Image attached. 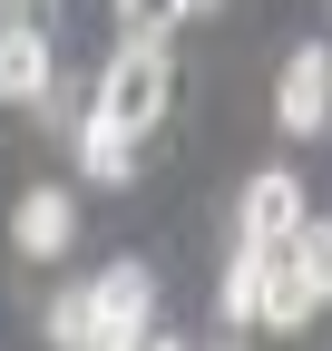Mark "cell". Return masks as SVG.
<instances>
[{
	"label": "cell",
	"mask_w": 332,
	"mask_h": 351,
	"mask_svg": "<svg viewBox=\"0 0 332 351\" xmlns=\"http://www.w3.org/2000/svg\"><path fill=\"white\" fill-rule=\"evenodd\" d=\"M166 98H176V59H166V39L128 29V39H117V59L98 69V108H88V117H108V127H128V137H147V127L166 117Z\"/></svg>",
	"instance_id": "6da1fadb"
},
{
	"label": "cell",
	"mask_w": 332,
	"mask_h": 351,
	"mask_svg": "<svg viewBox=\"0 0 332 351\" xmlns=\"http://www.w3.org/2000/svg\"><path fill=\"white\" fill-rule=\"evenodd\" d=\"M274 127H283V137H322V127H332V49H322V39H303V49L283 59V78H274Z\"/></svg>",
	"instance_id": "7a4b0ae2"
},
{
	"label": "cell",
	"mask_w": 332,
	"mask_h": 351,
	"mask_svg": "<svg viewBox=\"0 0 332 351\" xmlns=\"http://www.w3.org/2000/svg\"><path fill=\"white\" fill-rule=\"evenodd\" d=\"M235 234H244V244H294V234H303V176H283V166L244 176V195H235Z\"/></svg>",
	"instance_id": "3957f363"
},
{
	"label": "cell",
	"mask_w": 332,
	"mask_h": 351,
	"mask_svg": "<svg viewBox=\"0 0 332 351\" xmlns=\"http://www.w3.org/2000/svg\"><path fill=\"white\" fill-rule=\"evenodd\" d=\"M49 78H59L49 29H39V20H0V98H10V108H39Z\"/></svg>",
	"instance_id": "277c9868"
},
{
	"label": "cell",
	"mask_w": 332,
	"mask_h": 351,
	"mask_svg": "<svg viewBox=\"0 0 332 351\" xmlns=\"http://www.w3.org/2000/svg\"><path fill=\"white\" fill-rule=\"evenodd\" d=\"M10 244H20L29 263H59V254L78 244V205H69V186H29L20 215H10Z\"/></svg>",
	"instance_id": "5b68a950"
},
{
	"label": "cell",
	"mask_w": 332,
	"mask_h": 351,
	"mask_svg": "<svg viewBox=\"0 0 332 351\" xmlns=\"http://www.w3.org/2000/svg\"><path fill=\"white\" fill-rule=\"evenodd\" d=\"M88 302H98V332H147V313H156V274L128 254V263H108V274L88 283Z\"/></svg>",
	"instance_id": "8992f818"
},
{
	"label": "cell",
	"mask_w": 332,
	"mask_h": 351,
	"mask_svg": "<svg viewBox=\"0 0 332 351\" xmlns=\"http://www.w3.org/2000/svg\"><path fill=\"white\" fill-rule=\"evenodd\" d=\"M274 254H283V244H235L225 283H215V313H225V332L264 322V283H274Z\"/></svg>",
	"instance_id": "52a82bcc"
},
{
	"label": "cell",
	"mask_w": 332,
	"mask_h": 351,
	"mask_svg": "<svg viewBox=\"0 0 332 351\" xmlns=\"http://www.w3.org/2000/svg\"><path fill=\"white\" fill-rule=\"evenodd\" d=\"M313 313H322V293H313V274L294 263V244H283L274 254V283H264V332H303Z\"/></svg>",
	"instance_id": "ba28073f"
},
{
	"label": "cell",
	"mask_w": 332,
	"mask_h": 351,
	"mask_svg": "<svg viewBox=\"0 0 332 351\" xmlns=\"http://www.w3.org/2000/svg\"><path fill=\"white\" fill-rule=\"evenodd\" d=\"M78 176H88V186H128V176H137V137L108 127V117H88V127H78Z\"/></svg>",
	"instance_id": "9c48e42d"
},
{
	"label": "cell",
	"mask_w": 332,
	"mask_h": 351,
	"mask_svg": "<svg viewBox=\"0 0 332 351\" xmlns=\"http://www.w3.org/2000/svg\"><path fill=\"white\" fill-rule=\"evenodd\" d=\"M49 341H59V351H88V341H98V302H88V283L49 302Z\"/></svg>",
	"instance_id": "30bf717a"
},
{
	"label": "cell",
	"mask_w": 332,
	"mask_h": 351,
	"mask_svg": "<svg viewBox=\"0 0 332 351\" xmlns=\"http://www.w3.org/2000/svg\"><path fill=\"white\" fill-rule=\"evenodd\" d=\"M294 263L313 274V293L332 302V225H322V215H303V234H294Z\"/></svg>",
	"instance_id": "8fae6325"
},
{
	"label": "cell",
	"mask_w": 332,
	"mask_h": 351,
	"mask_svg": "<svg viewBox=\"0 0 332 351\" xmlns=\"http://www.w3.org/2000/svg\"><path fill=\"white\" fill-rule=\"evenodd\" d=\"M186 20V0H117V29H147V39H166Z\"/></svg>",
	"instance_id": "7c38bea8"
},
{
	"label": "cell",
	"mask_w": 332,
	"mask_h": 351,
	"mask_svg": "<svg viewBox=\"0 0 332 351\" xmlns=\"http://www.w3.org/2000/svg\"><path fill=\"white\" fill-rule=\"evenodd\" d=\"M195 10H225V0H186V20H195Z\"/></svg>",
	"instance_id": "4fadbf2b"
},
{
	"label": "cell",
	"mask_w": 332,
	"mask_h": 351,
	"mask_svg": "<svg viewBox=\"0 0 332 351\" xmlns=\"http://www.w3.org/2000/svg\"><path fill=\"white\" fill-rule=\"evenodd\" d=\"M225 351H244V341H225Z\"/></svg>",
	"instance_id": "5bb4252c"
}]
</instances>
